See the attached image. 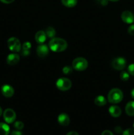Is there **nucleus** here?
<instances>
[{
    "instance_id": "obj_23",
    "label": "nucleus",
    "mask_w": 134,
    "mask_h": 135,
    "mask_svg": "<svg viewBox=\"0 0 134 135\" xmlns=\"http://www.w3.org/2000/svg\"><path fill=\"white\" fill-rule=\"evenodd\" d=\"M122 135H134V129L129 128L123 132Z\"/></svg>"
},
{
    "instance_id": "obj_14",
    "label": "nucleus",
    "mask_w": 134,
    "mask_h": 135,
    "mask_svg": "<svg viewBox=\"0 0 134 135\" xmlns=\"http://www.w3.org/2000/svg\"><path fill=\"white\" fill-rule=\"evenodd\" d=\"M109 113L113 117H118L121 115L122 110L117 105H111L109 109Z\"/></svg>"
},
{
    "instance_id": "obj_1",
    "label": "nucleus",
    "mask_w": 134,
    "mask_h": 135,
    "mask_svg": "<svg viewBox=\"0 0 134 135\" xmlns=\"http://www.w3.org/2000/svg\"><path fill=\"white\" fill-rule=\"evenodd\" d=\"M49 47L54 52H62L67 48L68 44L63 38H53L49 42Z\"/></svg>"
},
{
    "instance_id": "obj_16",
    "label": "nucleus",
    "mask_w": 134,
    "mask_h": 135,
    "mask_svg": "<svg viewBox=\"0 0 134 135\" xmlns=\"http://www.w3.org/2000/svg\"><path fill=\"white\" fill-rule=\"evenodd\" d=\"M10 128L9 125L4 123H0V135H9Z\"/></svg>"
},
{
    "instance_id": "obj_22",
    "label": "nucleus",
    "mask_w": 134,
    "mask_h": 135,
    "mask_svg": "<svg viewBox=\"0 0 134 135\" xmlns=\"http://www.w3.org/2000/svg\"><path fill=\"white\" fill-rule=\"evenodd\" d=\"M14 127L17 130L20 131L24 128V123L22 121H16L14 124Z\"/></svg>"
},
{
    "instance_id": "obj_31",
    "label": "nucleus",
    "mask_w": 134,
    "mask_h": 135,
    "mask_svg": "<svg viewBox=\"0 0 134 135\" xmlns=\"http://www.w3.org/2000/svg\"><path fill=\"white\" fill-rule=\"evenodd\" d=\"M2 3L5 4H9V3H13V1H14V0H0Z\"/></svg>"
},
{
    "instance_id": "obj_9",
    "label": "nucleus",
    "mask_w": 134,
    "mask_h": 135,
    "mask_svg": "<svg viewBox=\"0 0 134 135\" xmlns=\"http://www.w3.org/2000/svg\"><path fill=\"white\" fill-rule=\"evenodd\" d=\"M121 18L123 22L127 24H131L134 21V15L130 11H125L121 15Z\"/></svg>"
},
{
    "instance_id": "obj_10",
    "label": "nucleus",
    "mask_w": 134,
    "mask_h": 135,
    "mask_svg": "<svg viewBox=\"0 0 134 135\" xmlns=\"http://www.w3.org/2000/svg\"><path fill=\"white\" fill-rule=\"evenodd\" d=\"M1 93L5 97L11 98L14 94V90L11 86L5 84L1 87Z\"/></svg>"
},
{
    "instance_id": "obj_7",
    "label": "nucleus",
    "mask_w": 134,
    "mask_h": 135,
    "mask_svg": "<svg viewBox=\"0 0 134 135\" xmlns=\"http://www.w3.org/2000/svg\"><path fill=\"white\" fill-rule=\"evenodd\" d=\"M3 119L7 123H12L16 119L15 112L11 108H7L4 111Z\"/></svg>"
},
{
    "instance_id": "obj_3",
    "label": "nucleus",
    "mask_w": 134,
    "mask_h": 135,
    "mask_svg": "<svg viewBox=\"0 0 134 135\" xmlns=\"http://www.w3.org/2000/svg\"><path fill=\"white\" fill-rule=\"evenodd\" d=\"M88 67V62L85 58L77 57L72 61V67L74 69L78 71H83L86 69Z\"/></svg>"
},
{
    "instance_id": "obj_24",
    "label": "nucleus",
    "mask_w": 134,
    "mask_h": 135,
    "mask_svg": "<svg viewBox=\"0 0 134 135\" xmlns=\"http://www.w3.org/2000/svg\"><path fill=\"white\" fill-rule=\"evenodd\" d=\"M31 44L29 42H26L23 44L22 45V49L23 50H30V48H31Z\"/></svg>"
},
{
    "instance_id": "obj_20",
    "label": "nucleus",
    "mask_w": 134,
    "mask_h": 135,
    "mask_svg": "<svg viewBox=\"0 0 134 135\" xmlns=\"http://www.w3.org/2000/svg\"><path fill=\"white\" fill-rule=\"evenodd\" d=\"M120 78L122 81H127L129 80L130 78V74L126 72V71H122L120 75Z\"/></svg>"
},
{
    "instance_id": "obj_28",
    "label": "nucleus",
    "mask_w": 134,
    "mask_h": 135,
    "mask_svg": "<svg viewBox=\"0 0 134 135\" xmlns=\"http://www.w3.org/2000/svg\"><path fill=\"white\" fill-rule=\"evenodd\" d=\"M114 131L116 132V133H117V134H120V133H121L122 132V129L121 127H116L115 129H114Z\"/></svg>"
},
{
    "instance_id": "obj_18",
    "label": "nucleus",
    "mask_w": 134,
    "mask_h": 135,
    "mask_svg": "<svg viewBox=\"0 0 134 135\" xmlns=\"http://www.w3.org/2000/svg\"><path fill=\"white\" fill-rule=\"evenodd\" d=\"M61 3L67 7H74L77 4L78 0H61Z\"/></svg>"
},
{
    "instance_id": "obj_4",
    "label": "nucleus",
    "mask_w": 134,
    "mask_h": 135,
    "mask_svg": "<svg viewBox=\"0 0 134 135\" xmlns=\"http://www.w3.org/2000/svg\"><path fill=\"white\" fill-rule=\"evenodd\" d=\"M56 86L58 89L61 91L68 90L72 87V82L67 78H60L56 80Z\"/></svg>"
},
{
    "instance_id": "obj_35",
    "label": "nucleus",
    "mask_w": 134,
    "mask_h": 135,
    "mask_svg": "<svg viewBox=\"0 0 134 135\" xmlns=\"http://www.w3.org/2000/svg\"><path fill=\"white\" fill-rule=\"evenodd\" d=\"M2 115V109H1V108L0 107V116Z\"/></svg>"
},
{
    "instance_id": "obj_29",
    "label": "nucleus",
    "mask_w": 134,
    "mask_h": 135,
    "mask_svg": "<svg viewBox=\"0 0 134 135\" xmlns=\"http://www.w3.org/2000/svg\"><path fill=\"white\" fill-rule=\"evenodd\" d=\"M11 135H22V133L20 131H13L11 133Z\"/></svg>"
},
{
    "instance_id": "obj_11",
    "label": "nucleus",
    "mask_w": 134,
    "mask_h": 135,
    "mask_svg": "<svg viewBox=\"0 0 134 135\" xmlns=\"http://www.w3.org/2000/svg\"><path fill=\"white\" fill-rule=\"evenodd\" d=\"M19 61L20 56L17 54H11L7 57V63L11 66L17 65Z\"/></svg>"
},
{
    "instance_id": "obj_27",
    "label": "nucleus",
    "mask_w": 134,
    "mask_h": 135,
    "mask_svg": "<svg viewBox=\"0 0 134 135\" xmlns=\"http://www.w3.org/2000/svg\"><path fill=\"white\" fill-rule=\"evenodd\" d=\"M30 50H22V51H21V55L24 57H26L28 55H30Z\"/></svg>"
},
{
    "instance_id": "obj_36",
    "label": "nucleus",
    "mask_w": 134,
    "mask_h": 135,
    "mask_svg": "<svg viewBox=\"0 0 134 135\" xmlns=\"http://www.w3.org/2000/svg\"><path fill=\"white\" fill-rule=\"evenodd\" d=\"M110 1H112V2H116V1H118L119 0H109Z\"/></svg>"
},
{
    "instance_id": "obj_12",
    "label": "nucleus",
    "mask_w": 134,
    "mask_h": 135,
    "mask_svg": "<svg viewBox=\"0 0 134 135\" xmlns=\"http://www.w3.org/2000/svg\"><path fill=\"white\" fill-rule=\"evenodd\" d=\"M58 122L62 126H68L70 123V117L66 113H60L58 117Z\"/></svg>"
},
{
    "instance_id": "obj_15",
    "label": "nucleus",
    "mask_w": 134,
    "mask_h": 135,
    "mask_svg": "<svg viewBox=\"0 0 134 135\" xmlns=\"http://www.w3.org/2000/svg\"><path fill=\"white\" fill-rule=\"evenodd\" d=\"M125 111L127 115L134 116V101L129 102L126 104Z\"/></svg>"
},
{
    "instance_id": "obj_26",
    "label": "nucleus",
    "mask_w": 134,
    "mask_h": 135,
    "mask_svg": "<svg viewBox=\"0 0 134 135\" xmlns=\"http://www.w3.org/2000/svg\"><path fill=\"white\" fill-rule=\"evenodd\" d=\"M127 32L130 35L134 36V25H130L127 28Z\"/></svg>"
},
{
    "instance_id": "obj_8",
    "label": "nucleus",
    "mask_w": 134,
    "mask_h": 135,
    "mask_svg": "<svg viewBox=\"0 0 134 135\" xmlns=\"http://www.w3.org/2000/svg\"><path fill=\"white\" fill-rule=\"evenodd\" d=\"M49 47L48 46L45 44H40L37 47L36 52L37 55L39 57L44 58L48 55L49 54Z\"/></svg>"
},
{
    "instance_id": "obj_33",
    "label": "nucleus",
    "mask_w": 134,
    "mask_h": 135,
    "mask_svg": "<svg viewBox=\"0 0 134 135\" xmlns=\"http://www.w3.org/2000/svg\"><path fill=\"white\" fill-rule=\"evenodd\" d=\"M101 4H102V5H106L108 4V0H102Z\"/></svg>"
},
{
    "instance_id": "obj_5",
    "label": "nucleus",
    "mask_w": 134,
    "mask_h": 135,
    "mask_svg": "<svg viewBox=\"0 0 134 135\" xmlns=\"http://www.w3.org/2000/svg\"><path fill=\"white\" fill-rule=\"evenodd\" d=\"M7 46L9 50L13 52H19L22 47L20 40L15 37H11L8 40Z\"/></svg>"
},
{
    "instance_id": "obj_19",
    "label": "nucleus",
    "mask_w": 134,
    "mask_h": 135,
    "mask_svg": "<svg viewBox=\"0 0 134 135\" xmlns=\"http://www.w3.org/2000/svg\"><path fill=\"white\" fill-rule=\"evenodd\" d=\"M45 32L46 36L50 38H54L55 36V34H56V32H55V29H54L53 27L47 28V29H46V30Z\"/></svg>"
},
{
    "instance_id": "obj_21",
    "label": "nucleus",
    "mask_w": 134,
    "mask_h": 135,
    "mask_svg": "<svg viewBox=\"0 0 134 135\" xmlns=\"http://www.w3.org/2000/svg\"><path fill=\"white\" fill-rule=\"evenodd\" d=\"M72 71H73V67L71 66H64L63 68V72L65 75H70Z\"/></svg>"
},
{
    "instance_id": "obj_6",
    "label": "nucleus",
    "mask_w": 134,
    "mask_h": 135,
    "mask_svg": "<svg viewBox=\"0 0 134 135\" xmlns=\"http://www.w3.org/2000/svg\"><path fill=\"white\" fill-rule=\"evenodd\" d=\"M112 67L116 70H123L126 67V60L123 57H118L114 58L111 63Z\"/></svg>"
},
{
    "instance_id": "obj_30",
    "label": "nucleus",
    "mask_w": 134,
    "mask_h": 135,
    "mask_svg": "<svg viewBox=\"0 0 134 135\" xmlns=\"http://www.w3.org/2000/svg\"><path fill=\"white\" fill-rule=\"evenodd\" d=\"M101 135H114V134H113V133H112L111 131H110L106 130V131H104L102 132Z\"/></svg>"
},
{
    "instance_id": "obj_32",
    "label": "nucleus",
    "mask_w": 134,
    "mask_h": 135,
    "mask_svg": "<svg viewBox=\"0 0 134 135\" xmlns=\"http://www.w3.org/2000/svg\"><path fill=\"white\" fill-rule=\"evenodd\" d=\"M66 135H79L78 133L76 131H70L69 133H67Z\"/></svg>"
},
{
    "instance_id": "obj_25",
    "label": "nucleus",
    "mask_w": 134,
    "mask_h": 135,
    "mask_svg": "<svg viewBox=\"0 0 134 135\" xmlns=\"http://www.w3.org/2000/svg\"><path fill=\"white\" fill-rule=\"evenodd\" d=\"M127 71H128L129 74H130L132 76H134V63L130 65L127 68Z\"/></svg>"
},
{
    "instance_id": "obj_34",
    "label": "nucleus",
    "mask_w": 134,
    "mask_h": 135,
    "mask_svg": "<svg viewBox=\"0 0 134 135\" xmlns=\"http://www.w3.org/2000/svg\"><path fill=\"white\" fill-rule=\"evenodd\" d=\"M131 97H132V98L134 99V88L132 90H131Z\"/></svg>"
},
{
    "instance_id": "obj_17",
    "label": "nucleus",
    "mask_w": 134,
    "mask_h": 135,
    "mask_svg": "<svg viewBox=\"0 0 134 135\" xmlns=\"http://www.w3.org/2000/svg\"><path fill=\"white\" fill-rule=\"evenodd\" d=\"M94 102L95 105H98V106H103L105 105L107 103L106 98L102 96H98L95 98L94 100Z\"/></svg>"
},
{
    "instance_id": "obj_37",
    "label": "nucleus",
    "mask_w": 134,
    "mask_h": 135,
    "mask_svg": "<svg viewBox=\"0 0 134 135\" xmlns=\"http://www.w3.org/2000/svg\"><path fill=\"white\" fill-rule=\"evenodd\" d=\"M133 128H134V123H133Z\"/></svg>"
},
{
    "instance_id": "obj_13",
    "label": "nucleus",
    "mask_w": 134,
    "mask_h": 135,
    "mask_svg": "<svg viewBox=\"0 0 134 135\" xmlns=\"http://www.w3.org/2000/svg\"><path fill=\"white\" fill-rule=\"evenodd\" d=\"M46 39H47V36H46L45 32L44 31L39 30L38 32H37L35 35V40L37 43L42 44L43 43H44Z\"/></svg>"
},
{
    "instance_id": "obj_2",
    "label": "nucleus",
    "mask_w": 134,
    "mask_h": 135,
    "mask_svg": "<svg viewBox=\"0 0 134 135\" xmlns=\"http://www.w3.org/2000/svg\"><path fill=\"white\" fill-rule=\"evenodd\" d=\"M123 93L119 88H112L109 91L108 94V101L113 104H118L123 99Z\"/></svg>"
}]
</instances>
